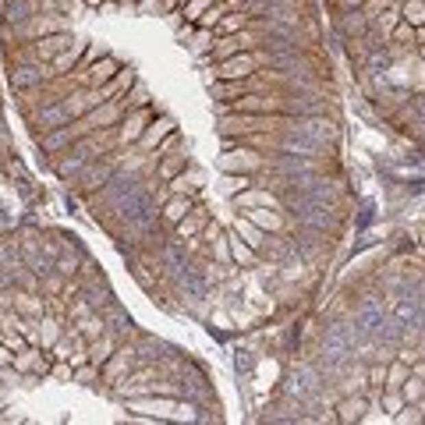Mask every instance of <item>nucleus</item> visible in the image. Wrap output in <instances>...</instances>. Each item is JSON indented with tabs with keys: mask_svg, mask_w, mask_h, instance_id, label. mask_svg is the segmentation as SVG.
Masks as SVG:
<instances>
[{
	"mask_svg": "<svg viewBox=\"0 0 425 425\" xmlns=\"http://www.w3.org/2000/svg\"><path fill=\"white\" fill-rule=\"evenodd\" d=\"M4 404H8V397H4V390H0V411H8V408H4Z\"/></svg>",
	"mask_w": 425,
	"mask_h": 425,
	"instance_id": "43",
	"label": "nucleus"
},
{
	"mask_svg": "<svg viewBox=\"0 0 425 425\" xmlns=\"http://www.w3.org/2000/svg\"><path fill=\"white\" fill-rule=\"evenodd\" d=\"M400 393H404V400H408V404H422V400H425V379H418V376L411 372L408 379L400 382Z\"/></svg>",
	"mask_w": 425,
	"mask_h": 425,
	"instance_id": "30",
	"label": "nucleus"
},
{
	"mask_svg": "<svg viewBox=\"0 0 425 425\" xmlns=\"http://www.w3.org/2000/svg\"><path fill=\"white\" fill-rule=\"evenodd\" d=\"M206 223H209L206 209H202V206L195 202V209H191L188 217H184V220H181V223L174 227V230H178V241H188V238H195V234H202V227H206Z\"/></svg>",
	"mask_w": 425,
	"mask_h": 425,
	"instance_id": "21",
	"label": "nucleus"
},
{
	"mask_svg": "<svg viewBox=\"0 0 425 425\" xmlns=\"http://www.w3.org/2000/svg\"><path fill=\"white\" fill-rule=\"evenodd\" d=\"M234 202H238L241 209H255V206H276V209H280L284 206V199L280 195H276V191L273 188H245V191H238V199H234Z\"/></svg>",
	"mask_w": 425,
	"mask_h": 425,
	"instance_id": "15",
	"label": "nucleus"
},
{
	"mask_svg": "<svg viewBox=\"0 0 425 425\" xmlns=\"http://www.w3.org/2000/svg\"><path fill=\"white\" fill-rule=\"evenodd\" d=\"M117 344H121V337H117L114 330H106L103 337H96L93 344H89V361L103 369V365H106V358H110V354L117 351Z\"/></svg>",
	"mask_w": 425,
	"mask_h": 425,
	"instance_id": "17",
	"label": "nucleus"
},
{
	"mask_svg": "<svg viewBox=\"0 0 425 425\" xmlns=\"http://www.w3.org/2000/svg\"><path fill=\"white\" fill-rule=\"evenodd\" d=\"M404 114H411V117H425V93H411V99L404 103Z\"/></svg>",
	"mask_w": 425,
	"mask_h": 425,
	"instance_id": "38",
	"label": "nucleus"
},
{
	"mask_svg": "<svg viewBox=\"0 0 425 425\" xmlns=\"http://www.w3.org/2000/svg\"><path fill=\"white\" fill-rule=\"evenodd\" d=\"M178 132V124H174V117H167V114H156L153 121L145 124V132H142V138H138V145H142V153H156V145L163 142V138H170Z\"/></svg>",
	"mask_w": 425,
	"mask_h": 425,
	"instance_id": "11",
	"label": "nucleus"
},
{
	"mask_svg": "<svg viewBox=\"0 0 425 425\" xmlns=\"http://www.w3.org/2000/svg\"><path fill=\"white\" fill-rule=\"evenodd\" d=\"M411 376V365H408V361H390V365H387V387H382V390H400V382L404 379H408Z\"/></svg>",
	"mask_w": 425,
	"mask_h": 425,
	"instance_id": "29",
	"label": "nucleus"
},
{
	"mask_svg": "<svg viewBox=\"0 0 425 425\" xmlns=\"http://www.w3.org/2000/svg\"><path fill=\"white\" fill-rule=\"evenodd\" d=\"M230 230H238V234H241V238H245L255 252H263V245H266V230H263V227H255L248 217H238V220L230 223Z\"/></svg>",
	"mask_w": 425,
	"mask_h": 425,
	"instance_id": "24",
	"label": "nucleus"
},
{
	"mask_svg": "<svg viewBox=\"0 0 425 425\" xmlns=\"http://www.w3.org/2000/svg\"><path fill=\"white\" fill-rule=\"evenodd\" d=\"M411 372H415L418 379H425V361H418V358H415V361H411Z\"/></svg>",
	"mask_w": 425,
	"mask_h": 425,
	"instance_id": "42",
	"label": "nucleus"
},
{
	"mask_svg": "<svg viewBox=\"0 0 425 425\" xmlns=\"http://www.w3.org/2000/svg\"><path fill=\"white\" fill-rule=\"evenodd\" d=\"M212 42H217V32L195 25V32H191V39H188V50L195 57H202V53H212Z\"/></svg>",
	"mask_w": 425,
	"mask_h": 425,
	"instance_id": "25",
	"label": "nucleus"
},
{
	"mask_svg": "<svg viewBox=\"0 0 425 425\" xmlns=\"http://www.w3.org/2000/svg\"><path fill=\"white\" fill-rule=\"evenodd\" d=\"M223 174H259V170L269 167V156L255 153L248 142L238 138H223V156L217 160Z\"/></svg>",
	"mask_w": 425,
	"mask_h": 425,
	"instance_id": "2",
	"label": "nucleus"
},
{
	"mask_svg": "<svg viewBox=\"0 0 425 425\" xmlns=\"http://www.w3.org/2000/svg\"><path fill=\"white\" fill-rule=\"evenodd\" d=\"M400 18L408 25H425V0H400Z\"/></svg>",
	"mask_w": 425,
	"mask_h": 425,
	"instance_id": "28",
	"label": "nucleus"
},
{
	"mask_svg": "<svg viewBox=\"0 0 425 425\" xmlns=\"http://www.w3.org/2000/svg\"><path fill=\"white\" fill-rule=\"evenodd\" d=\"M223 14H227V4H220V0H212V4L206 8V14L199 18V25L217 32V25H220V18H223Z\"/></svg>",
	"mask_w": 425,
	"mask_h": 425,
	"instance_id": "34",
	"label": "nucleus"
},
{
	"mask_svg": "<svg viewBox=\"0 0 425 425\" xmlns=\"http://www.w3.org/2000/svg\"><path fill=\"white\" fill-rule=\"evenodd\" d=\"M42 14L39 11V0H8V8H4V21L8 25H21V21H29Z\"/></svg>",
	"mask_w": 425,
	"mask_h": 425,
	"instance_id": "19",
	"label": "nucleus"
},
{
	"mask_svg": "<svg viewBox=\"0 0 425 425\" xmlns=\"http://www.w3.org/2000/svg\"><path fill=\"white\" fill-rule=\"evenodd\" d=\"M47 82H53V71H50L47 60H21L18 68L11 71L14 93H21V89H36V85H47Z\"/></svg>",
	"mask_w": 425,
	"mask_h": 425,
	"instance_id": "6",
	"label": "nucleus"
},
{
	"mask_svg": "<svg viewBox=\"0 0 425 425\" xmlns=\"http://www.w3.org/2000/svg\"><path fill=\"white\" fill-rule=\"evenodd\" d=\"M127 400V411L135 415H149L156 422H195V408H191V400H178L170 393H135V397H124Z\"/></svg>",
	"mask_w": 425,
	"mask_h": 425,
	"instance_id": "1",
	"label": "nucleus"
},
{
	"mask_svg": "<svg viewBox=\"0 0 425 425\" xmlns=\"http://www.w3.org/2000/svg\"><path fill=\"white\" fill-rule=\"evenodd\" d=\"M71 382H82V387H93V382H99V365H93V361H82V365H75Z\"/></svg>",
	"mask_w": 425,
	"mask_h": 425,
	"instance_id": "32",
	"label": "nucleus"
},
{
	"mask_svg": "<svg viewBox=\"0 0 425 425\" xmlns=\"http://www.w3.org/2000/svg\"><path fill=\"white\" fill-rule=\"evenodd\" d=\"M117 167H121V156H99V160H93V163L75 178V191H82V195H89V191H99L106 181L117 174Z\"/></svg>",
	"mask_w": 425,
	"mask_h": 425,
	"instance_id": "3",
	"label": "nucleus"
},
{
	"mask_svg": "<svg viewBox=\"0 0 425 425\" xmlns=\"http://www.w3.org/2000/svg\"><path fill=\"white\" fill-rule=\"evenodd\" d=\"M387 365H390V361H372V365L365 369V376H369L365 390H382V387H387Z\"/></svg>",
	"mask_w": 425,
	"mask_h": 425,
	"instance_id": "35",
	"label": "nucleus"
},
{
	"mask_svg": "<svg viewBox=\"0 0 425 425\" xmlns=\"http://www.w3.org/2000/svg\"><path fill=\"white\" fill-rule=\"evenodd\" d=\"M82 71V85H93V89H103L106 82H110L117 71H121V60L110 57V53H103L99 60H93L89 68H78Z\"/></svg>",
	"mask_w": 425,
	"mask_h": 425,
	"instance_id": "10",
	"label": "nucleus"
},
{
	"mask_svg": "<svg viewBox=\"0 0 425 425\" xmlns=\"http://www.w3.org/2000/svg\"><path fill=\"white\" fill-rule=\"evenodd\" d=\"M422 408H425V400L422 404H404V408L393 415L397 425H422Z\"/></svg>",
	"mask_w": 425,
	"mask_h": 425,
	"instance_id": "36",
	"label": "nucleus"
},
{
	"mask_svg": "<svg viewBox=\"0 0 425 425\" xmlns=\"http://www.w3.org/2000/svg\"><path fill=\"white\" fill-rule=\"evenodd\" d=\"M85 4H93V8H99V4H103V0H85Z\"/></svg>",
	"mask_w": 425,
	"mask_h": 425,
	"instance_id": "44",
	"label": "nucleus"
},
{
	"mask_svg": "<svg viewBox=\"0 0 425 425\" xmlns=\"http://www.w3.org/2000/svg\"><path fill=\"white\" fill-rule=\"evenodd\" d=\"M227 245H230V263H234V266L248 269V266H255V263H259V252H255V248H252V245L241 238L238 230H230V234H227Z\"/></svg>",
	"mask_w": 425,
	"mask_h": 425,
	"instance_id": "16",
	"label": "nucleus"
},
{
	"mask_svg": "<svg viewBox=\"0 0 425 425\" xmlns=\"http://www.w3.org/2000/svg\"><path fill=\"white\" fill-rule=\"evenodd\" d=\"M382 422H393V418H390L387 411H372V408L361 415V425H382Z\"/></svg>",
	"mask_w": 425,
	"mask_h": 425,
	"instance_id": "39",
	"label": "nucleus"
},
{
	"mask_svg": "<svg viewBox=\"0 0 425 425\" xmlns=\"http://www.w3.org/2000/svg\"><path fill=\"white\" fill-rule=\"evenodd\" d=\"M245 217L255 223V227H263L266 234H280L284 230V212L276 209V206H255V209H245Z\"/></svg>",
	"mask_w": 425,
	"mask_h": 425,
	"instance_id": "14",
	"label": "nucleus"
},
{
	"mask_svg": "<svg viewBox=\"0 0 425 425\" xmlns=\"http://www.w3.org/2000/svg\"><path fill=\"white\" fill-rule=\"evenodd\" d=\"M390 42H393V47H411V42H415V25H408V21H397V25L390 29Z\"/></svg>",
	"mask_w": 425,
	"mask_h": 425,
	"instance_id": "31",
	"label": "nucleus"
},
{
	"mask_svg": "<svg viewBox=\"0 0 425 425\" xmlns=\"http://www.w3.org/2000/svg\"><path fill=\"white\" fill-rule=\"evenodd\" d=\"M191 209H195V195H167L163 206H160V220L167 227H178Z\"/></svg>",
	"mask_w": 425,
	"mask_h": 425,
	"instance_id": "13",
	"label": "nucleus"
},
{
	"mask_svg": "<svg viewBox=\"0 0 425 425\" xmlns=\"http://www.w3.org/2000/svg\"><path fill=\"white\" fill-rule=\"evenodd\" d=\"M82 53H85V39H75L64 53H57L53 60H50V71H53V78H60V75H68V68H78V60H82Z\"/></svg>",
	"mask_w": 425,
	"mask_h": 425,
	"instance_id": "18",
	"label": "nucleus"
},
{
	"mask_svg": "<svg viewBox=\"0 0 425 425\" xmlns=\"http://www.w3.org/2000/svg\"><path fill=\"white\" fill-rule=\"evenodd\" d=\"M11 29H14L18 39L32 42V39H42V36H50V32H68V18L42 11V14H36V18H29V21H21V25H11Z\"/></svg>",
	"mask_w": 425,
	"mask_h": 425,
	"instance_id": "5",
	"label": "nucleus"
},
{
	"mask_svg": "<svg viewBox=\"0 0 425 425\" xmlns=\"http://www.w3.org/2000/svg\"><path fill=\"white\" fill-rule=\"evenodd\" d=\"M369 411V397L365 393H344L337 400V408H333V415H337V422L340 425H351V422H361V415Z\"/></svg>",
	"mask_w": 425,
	"mask_h": 425,
	"instance_id": "12",
	"label": "nucleus"
},
{
	"mask_svg": "<svg viewBox=\"0 0 425 425\" xmlns=\"http://www.w3.org/2000/svg\"><path fill=\"white\" fill-rule=\"evenodd\" d=\"M156 117V110H153V103L149 106H138V110H127L124 117H121V124H117V145H132V142H138L142 138V132H145V124Z\"/></svg>",
	"mask_w": 425,
	"mask_h": 425,
	"instance_id": "9",
	"label": "nucleus"
},
{
	"mask_svg": "<svg viewBox=\"0 0 425 425\" xmlns=\"http://www.w3.org/2000/svg\"><path fill=\"white\" fill-rule=\"evenodd\" d=\"M379 404H382V411H387L390 418L404 408V404H408V400H404V393L400 390H379Z\"/></svg>",
	"mask_w": 425,
	"mask_h": 425,
	"instance_id": "33",
	"label": "nucleus"
},
{
	"mask_svg": "<svg viewBox=\"0 0 425 425\" xmlns=\"http://www.w3.org/2000/svg\"><path fill=\"white\" fill-rule=\"evenodd\" d=\"M212 4V0H188V4L181 8V14H184V21H191V25H199V18L206 14V8Z\"/></svg>",
	"mask_w": 425,
	"mask_h": 425,
	"instance_id": "37",
	"label": "nucleus"
},
{
	"mask_svg": "<svg viewBox=\"0 0 425 425\" xmlns=\"http://www.w3.org/2000/svg\"><path fill=\"white\" fill-rule=\"evenodd\" d=\"M340 32H344L348 39H361L369 32V18L361 14V8L358 11H340Z\"/></svg>",
	"mask_w": 425,
	"mask_h": 425,
	"instance_id": "22",
	"label": "nucleus"
},
{
	"mask_svg": "<svg viewBox=\"0 0 425 425\" xmlns=\"http://www.w3.org/2000/svg\"><path fill=\"white\" fill-rule=\"evenodd\" d=\"M29 344H36V348H42V351H50L57 340L64 337V330H60V319L57 315H50V312H42L39 319H29Z\"/></svg>",
	"mask_w": 425,
	"mask_h": 425,
	"instance_id": "8",
	"label": "nucleus"
},
{
	"mask_svg": "<svg viewBox=\"0 0 425 425\" xmlns=\"http://www.w3.org/2000/svg\"><path fill=\"white\" fill-rule=\"evenodd\" d=\"M252 75H259V53L255 50H241L227 60L217 64V78H234V82H245Z\"/></svg>",
	"mask_w": 425,
	"mask_h": 425,
	"instance_id": "7",
	"label": "nucleus"
},
{
	"mask_svg": "<svg viewBox=\"0 0 425 425\" xmlns=\"http://www.w3.org/2000/svg\"><path fill=\"white\" fill-rule=\"evenodd\" d=\"M241 29H248V14L245 11H227L217 25V36H230V32H241Z\"/></svg>",
	"mask_w": 425,
	"mask_h": 425,
	"instance_id": "27",
	"label": "nucleus"
},
{
	"mask_svg": "<svg viewBox=\"0 0 425 425\" xmlns=\"http://www.w3.org/2000/svg\"><path fill=\"white\" fill-rule=\"evenodd\" d=\"M178 4H181V8H184V4H188V0H178Z\"/></svg>",
	"mask_w": 425,
	"mask_h": 425,
	"instance_id": "45",
	"label": "nucleus"
},
{
	"mask_svg": "<svg viewBox=\"0 0 425 425\" xmlns=\"http://www.w3.org/2000/svg\"><path fill=\"white\" fill-rule=\"evenodd\" d=\"M75 330H78L82 340H89V344H93L96 337L106 333V319H103V312H89V315H82L78 323H75Z\"/></svg>",
	"mask_w": 425,
	"mask_h": 425,
	"instance_id": "23",
	"label": "nucleus"
},
{
	"mask_svg": "<svg viewBox=\"0 0 425 425\" xmlns=\"http://www.w3.org/2000/svg\"><path fill=\"white\" fill-rule=\"evenodd\" d=\"M135 82H138V78H135V71H132V68H121V71H117V75H114V78H110V82H106L103 89H99V96H103V99H121V96H124V93L135 85Z\"/></svg>",
	"mask_w": 425,
	"mask_h": 425,
	"instance_id": "20",
	"label": "nucleus"
},
{
	"mask_svg": "<svg viewBox=\"0 0 425 425\" xmlns=\"http://www.w3.org/2000/svg\"><path fill=\"white\" fill-rule=\"evenodd\" d=\"M117 103L124 106V114H127V110H138V106H149V89H145L142 82H135L132 89H127V93H124Z\"/></svg>",
	"mask_w": 425,
	"mask_h": 425,
	"instance_id": "26",
	"label": "nucleus"
},
{
	"mask_svg": "<svg viewBox=\"0 0 425 425\" xmlns=\"http://www.w3.org/2000/svg\"><path fill=\"white\" fill-rule=\"evenodd\" d=\"M138 14H149V11H160V14H167L163 11V0H138V8H135Z\"/></svg>",
	"mask_w": 425,
	"mask_h": 425,
	"instance_id": "40",
	"label": "nucleus"
},
{
	"mask_svg": "<svg viewBox=\"0 0 425 425\" xmlns=\"http://www.w3.org/2000/svg\"><path fill=\"white\" fill-rule=\"evenodd\" d=\"M138 365H142V358H138L135 340H132V344H124V340H121L117 351H114L110 358H106V365L99 369V379H103V382H121L127 372L138 369Z\"/></svg>",
	"mask_w": 425,
	"mask_h": 425,
	"instance_id": "4",
	"label": "nucleus"
},
{
	"mask_svg": "<svg viewBox=\"0 0 425 425\" xmlns=\"http://www.w3.org/2000/svg\"><path fill=\"white\" fill-rule=\"evenodd\" d=\"M337 4H340V11H358L365 0H337Z\"/></svg>",
	"mask_w": 425,
	"mask_h": 425,
	"instance_id": "41",
	"label": "nucleus"
}]
</instances>
